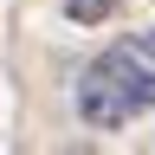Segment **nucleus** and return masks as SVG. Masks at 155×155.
Returning a JSON list of instances; mask_svg holds the SVG:
<instances>
[{
	"label": "nucleus",
	"instance_id": "2",
	"mask_svg": "<svg viewBox=\"0 0 155 155\" xmlns=\"http://www.w3.org/2000/svg\"><path fill=\"white\" fill-rule=\"evenodd\" d=\"M116 7H123V0H65V19L71 26H104Z\"/></svg>",
	"mask_w": 155,
	"mask_h": 155
},
{
	"label": "nucleus",
	"instance_id": "1",
	"mask_svg": "<svg viewBox=\"0 0 155 155\" xmlns=\"http://www.w3.org/2000/svg\"><path fill=\"white\" fill-rule=\"evenodd\" d=\"M142 110H155V26L104 45L78 71V116L91 129H123Z\"/></svg>",
	"mask_w": 155,
	"mask_h": 155
}]
</instances>
